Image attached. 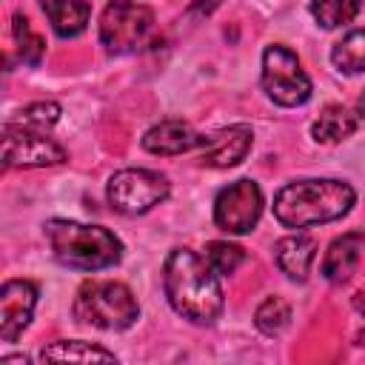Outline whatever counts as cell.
<instances>
[{
    "label": "cell",
    "mask_w": 365,
    "mask_h": 365,
    "mask_svg": "<svg viewBox=\"0 0 365 365\" xmlns=\"http://www.w3.org/2000/svg\"><path fill=\"white\" fill-rule=\"evenodd\" d=\"M154 29V11L137 0H111L100 14V46L108 54L137 51Z\"/></svg>",
    "instance_id": "cell-7"
},
{
    "label": "cell",
    "mask_w": 365,
    "mask_h": 365,
    "mask_svg": "<svg viewBox=\"0 0 365 365\" xmlns=\"http://www.w3.org/2000/svg\"><path fill=\"white\" fill-rule=\"evenodd\" d=\"M362 248H365V234L359 231H348L342 237H336L325 257H322V265H319V274L331 282V285H342L354 277L359 259H362Z\"/></svg>",
    "instance_id": "cell-13"
},
{
    "label": "cell",
    "mask_w": 365,
    "mask_h": 365,
    "mask_svg": "<svg viewBox=\"0 0 365 365\" xmlns=\"http://www.w3.org/2000/svg\"><path fill=\"white\" fill-rule=\"evenodd\" d=\"M54 259L71 271H106L123 259V242L114 231L103 225H88L77 220L54 217L43 225Z\"/></svg>",
    "instance_id": "cell-3"
},
{
    "label": "cell",
    "mask_w": 365,
    "mask_h": 365,
    "mask_svg": "<svg viewBox=\"0 0 365 365\" xmlns=\"http://www.w3.org/2000/svg\"><path fill=\"white\" fill-rule=\"evenodd\" d=\"M40 6L60 40H74L88 29L91 6L86 0H40Z\"/></svg>",
    "instance_id": "cell-15"
},
{
    "label": "cell",
    "mask_w": 365,
    "mask_h": 365,
    "mask_svg": "<svg viewBox=\"0 0 365 365\" xmlns=\"http://www.w3.org/2000/svg\"><path fill=\"white\" fill-rule=\"evenodd\" d=\"M11 31H14V40H17V54L26 66H40L43 54H46V40L31 29L29 17L23 14H14L11 17Z\"/></svg>",
    "instance_id": "cell-21"
},
{
    "label": "cell",
    "mask_w": 365,
    "mask_h": 365,
    "mask_svg": "<svg viewBox=\"0 0 365 365\" xmlns=\"http://www.w3.org/2000/svg\"><path fill=\"white\" fill-rule=\"evenodd\" d=\"M331 63L342 74H362L365 71V29H351L342 40L331 48Z\"/></svg>",
    "instance_id": "cell-18"
},
{
    "label": "cell",
    "mask_w": 365,
    "mask_h": 365,
    "mask_svg": "<svg viewBox=\"0 0 365 365\" xmlns=\"http://www.w3.org/2000/svg\"><path fill=\"white\" fill-rule=\"evenodd\" d=\"M202 257L208 259V265H211L220 277L237 274V268L245 262V251H242L240 245H234V242H225V240H211V242L205 245V254H202Z\"/></svg>",
    "instance_id": "cell-23"
},
{
    "label": "cell",
    "mask_w": 365,
    "mask_h": 365,
    "mask_svg": "<svg viewBox=\"0 0 365 365\" xmlns=\"http://www.w3.org/2000/svg\"><path fill=\"white\" fill-rule=\"evenodd\" d=\"M262 188L254 180L242 177L220 188V194L214 197V222L225 234H251L262 217Z\"/></svg>",
    "instance_id": "cell-8"
},
{
    "label": "cell",
    "mask_w": 365,
    "mask_h": 365,
    "mask_svg": "<svg viewBox=\"0 0 365 365\" xmlns=\"http://www.w3.org/2000/svg\"><path fill=\"white\" fill-rule=\"evenodd\" d=\"M143 148L157 157L188 154L202 145V134H197L185 120H160L143 134Z\"/></svg>",
    "instance_id": "cell-12"
},
{
    "label": "cell",
    "mask_w": 365,
    "mask_h": 365,
    "mask_svg": "<svg viewBox=\"0 0 365 365\" xmlns=\"http://www.w3.org/2000/svg\"><path fill=\"white\" fill-rule=\"evenodd\" d=\"M354 202H356V191L345 180L336 177L294 180L274 194V220L282 228L302 231L342 220L345 214H351Z\"/></svg>",
    "instance_id": "cell-2"
},
{
    "label": "cell",
    "mask_w": 365,
    "mask_h": 365,
    "mask_svg": "<svg viewBox=\"0 0 365 365\" xmlns=\"http://www.w3.org/2000/svg\"><path fill=\"white\" fill-rule=\"evenodd\" d=\"M308 9H311V17L317 20V26L339 29V26H348L359 14L362 3L359 0H311Z\"/></svg>",
    "instance_id": "cell-20"
},
{
    "label": "cell",
    "mask_w": 365,
    "mask_h": 365,
    "mask_svg": "<svg viewBox=\"0 0 365 365\" xmlns=\"http://www.w3.org/2000/svg\"><path fill=\"white\" fill-rule=\"evenodd\" d=\"M168 194H171L168 177L151 168H120L106 182V200L123 217L148 214L154 205L168 200Z\"/></svg>",
    "instance_id": "cell-6"
},
{
    "label": "cell",
    "mask_w": 365,
    "mask_h": 365,
    "mask_svg": "<svg viewBox=\"0 0 365 365\" xmlns=\"http://www.w3.org/2000/svg\"><path fill=\"white\" fill-rule=\"evenodd\" d=\"M259 83H262V91L268 94V100L282 106V108L305 106L311 100V91H314L311 77L305 74L299 57L282 43H271L262 51Z\"/></svg>",
    "instance_id": "cell-5"
},
{
    "label": "cell",
    "mask_w": 365,
    "mask_h": 365,
    "mask_svg": "<svg viewBox=\"0 0 365 365\" xmlns=\"http://www.w3.org/2000/svg\"><path fill=\"white\" fill-rule=\"evenodd\" d=\"M37 285L31 279H6L0 288V339L17 342L37 308Z\"/></svg>",
    "instance_id": "cell-10"
},
{
    "label": "cell",
    "mask_w": 365,
    "mask_h": 365,
    "mask_svg": "<svg viewBox=\"0 0 365 365\" xmlns=\"http://www.w3.org/2000/svg\"><path fill=\"white\" fill-rule=\"evenodd\" d=\"M254 145V131L245 123H234L228 128H220L208 137H202L200 160L208 168H234L240 165Z\"/></svg>",
    "instance_id": "cell-11"
},
{
    "label": "cell",
    "mask_w": 365,
    "mask_h": 365,
    "mask_svg": "<svg viewBox=\"0 0 365 365\" xmlns=\"http://www.w3.org/2000/svg\"><path fill=\"white\" fill-rule=\"evenodd\" d=\"M66 163V148L54 143L46 131L23 128V125H3V168H46Z\"/></svg>",
    "instance_id": "cell-9"
},
{
    "label": "cell",
    "mask_w": 365,
    "mask_h": 365,
    "mask_svg": "<svg viewBox=\"0 0 365 365\" xmlns=\"http://www.w3.org/2000/svg\"><path fill=\"white\" fill-rule=\"evenodd\" d=\"M163 291L168 305L194 325H214L225 308L220 274L194 248H171L163 262Z\"/></svg>",
    "instance_id": "cell-1"
},
{
    "label": "cell",
    "mask_w": 365,
    "mask_h": 365,
    "mask_svg": "<svg viewBox=\"0 0 365 365\" xmlns=\"http://www.w3.org/2000/svg\"><path fill=\"white\" fill-rule=\"evenodd\" d=\"M274 259H277V268L294 279V282H305L308 274H311V265L317 259V240L308 237V234H288L282 240H277L274 245Z\"/></svg>",
    "instance_id": "cell-14"
},
{
    "label": "cell",
    "mask_w": 365,
    "mask_h": 365,
    "mask_svg": "<svg viewBox=\"0 0 365 365\" xmlns=\"http://www.w3.org/2000/svg\"><path fill=\"white\" fill-rule=\"evenodd\" d=\"M71 314L80 325L97 331H128L140 319V302L125 282L86 279L77 288Z\"/></svg>",
    "instance_id": "cell-4"
},
{
    "label": "cell",
    "mask_w": 365,
    "mask_h": 365,
    "mask_svg": "<svg viewBox=\"0 0 365 365\" xmlns=\"http://www.w3.org/2000/svg\"><path fill=\"white\" fill-rule=\"evenodd\" d=\"M254 325L265 336H279L291 325V305L282 297H265L254 311Z\"/></svg>",
    "instance_id": "cell-19"
},
{
    "label": "cell",
    "mask_w": 365,
    "mask_h": 365,
    "mask_svg": "<svg viewBox=\"0 0 365 365\" xmlns=\"http://www.w3.org/2000/svg\"><path fill=\"white\" fill-rule=\"evenodd\" d=\"M356 117L365 123V91H362V97H359V103H356Z\"/></svg>",
    "instance_id": "cell-24"
},
{
    "label": "cell",
    "mask_w": 365,
    "mask_h": 365,
    "mask_svg": "<svg viewBox=\"0 0 365 365\" xmlns=\"http://www.w3.org/2000/svg\"><path fill=\"white\" fill-rule=\"evenodd\" d=\"M359 125V117L356 111H348L345 106L339 103H328L319 117L311 123V137L314 143H322V145H334V143H342L348 140Z\"/></svg>",
    "instance_id": "cell-16"
},
{
    "label": "cell",
    "mask_w": 365,
    "mask_h": 365,
    "mask_svg": "<svg viewBox=\"0 0 365 365\" xmlns=\"http://www.w3.org/2000/svg\"><path fill=\"white\" fill-rule=\"evenodd\" d=\"M40 359L46 362H117L114 351H106L86 339H60L40 351Z\"/></svg>",
    "instance_id": "cell-17"
},
{
    "label": "cell",
    "mask_w": 365,
    "mask_h": 365,
    "mask_svg": "<svg viewBox=\"0 0 365 365\" xmlns=\"http://www.w3.org/2000/svg\"><path fill=\"white\" fill-rule=\"evenodd\" d=\"M60 103H54V100H37V103H29V106H23L11 120H6V123H11V125H23V128H34V131H46V128H51L57 120H60Z\"/></svg>",
    "instance_id": "cell-22"
}]
</instances>
